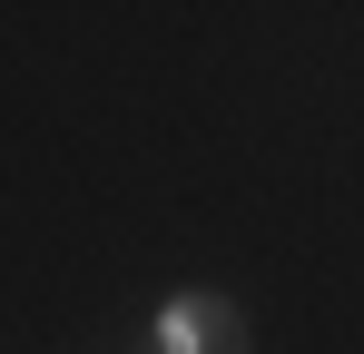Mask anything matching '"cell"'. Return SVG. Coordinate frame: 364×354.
<instances>
[{
    "mask_svg": "<svg viewBox=\"0 0 364 354\" xmlns=\"http://www.w3.org/2000/svg\"><path fill=\"white\" fill-rule=\"evenodd\" d=\"M158 354H246V315L227 295H178L158 315Z\"/></svg>",
    "mask_w": 364,
    "mask_h": 354,
    "instance_id": "obj_1",
    "label": "cell"
}]
</instances>
